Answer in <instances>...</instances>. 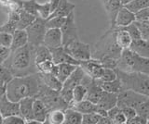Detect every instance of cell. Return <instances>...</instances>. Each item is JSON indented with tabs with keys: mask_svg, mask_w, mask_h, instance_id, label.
<instances>
[{
	"mask_svg": "<svg viewBox=\"0 0 149 124\" xmlns=\"http://www.w3.org/2000/svg\"><path fill=\"white\" fill-rule=\"evenodd\" d=\"M65 121L64 124H82L83 114L73 108H68L64 110Z\"/></svg>",
	"mask_w": 149,
	"mask_h": 124,
	"instance_id": "30",
	"label": "cell"
},
{
	"mask_svg": "<svg viewBox=\"0 0 149 124\" xmlns=\"http://www.w3.org/2000/svg\"><path fill=\"white\" fill-rule=\"evenodd\" d=\"M148 97L149 96L139 94L133 90H122L118 95V107L128 106L136 109L138 106L141 105Z\"/></svg>",
	"mask_w": 149,
	"mask_h": 124,
	"instance_id": "10",
	"label": "cell"
},
{
	"mask_svg": "<svg viewBox=\"0 0 149 124\" xmlns=\"http://www.w3.org/2000/svg\"><path fill=\"white\" fill-rule=\"evenodd\" d=\"M118 94L109 93V92H106L104 90L99 102L97 103L98 108L107 110V111L109 109L113 108L118 105Z\"/></svg>",
	"mask_w": 149,
	"mask_h": 124,
	"instance_id": "19",
	"label": "cell"
},
{
	"mask_svg": "<svg viewBox=\"0 0 149 124\" xmlns=\"http://www.w3.org/2000/svg\"><path fill=\"white\" fill-rule=\"evenodd\" d=\"M79 66L85 71L88 75H90L93 79H100L104 69L102 62L95 58H91L88 60L81 61Z\"/></svg>",
	"mask_w": 149,
	"mask_h": 124,
	"instance_id": "12",
	"label": "cell"
},
{
	"mask_svg": "<svg viewBox=\"0 0 149 124\" xmlns=\"http://www.w3.org/2000/svg\"><path fill=\"white\" fill-rule=\"evenodd\" d=\"M38 73H39L42 82H43L46 86H48L49 88L58 91V92L62 91L63 84L59 80V78L57 76L53 75L52 73H41V72H38Z\"/></svg>",
	"mask_w": 149,
	"mask_h": 124,
	"instance_id": "22",
	"label": "cell"
},
{
	"mask_svg": "<svg viewBox=\"0 0 149 124\" xmlns=\"http://www.w3.org/2000/svg\"><path fill=\"white\" fill-rule=\"evenodd\" d=\"M50 52L52 55V60L55 64L61 63H69L74 64V65H80V62L76 60L74 58H72L65 50L64 47H60L57 48H50Z\"/></svg>",
	"mask_w": 149,
	"mask_h": 124,
	"instance_id": "16",
	"label": "cell"
},
{
	"mask_svg": "<svg viewBox=\"0 0 149 124\" xmlns=\"http://www.w3.org/2000/svg\"><path fill=\"white\" fill-rule=\"evenodd\" d=\"M6 91H7V84L6 82H0V98L4 96L6 94Z\"/></svg>",
	"mask_w": 149,
	"mask_h": 124,
	"instance_id": "53",
	"label": "cell"
},
{
	"mask_svg": "<svg viewBox=\"0 0 149 124\" xmlns=\"http://www.w3.org/2000/svg\"><path fill=\"white\" fill-rule=\"evenodd\" d=\"M13 35V41H12V45H11V51L15 49H18L22 47H24L25 45L28 44V35L25 30H21L17 29L14 33Z\"/></svg>",
	"mask_w": 149,
	"mask_h": 124,
	"instance_id": "26",
	"label": "cell"
},
{
	"mask_svg": "<svg viewBox=\"0 0 149 124\" xmlns=\"http://www.w3.org/2000/svg\"><path fill=\"white\" fill-rule=\"evenodd\" d=\"M119 108H121V111L123 112V114L126 116V118H127L128 121H130L132 119H133L137 115L136 109L132 108V107H128V106H123V107H119Z\"/></svg>",
	"mask_w": 149,
	"mask_h": 124,
	"instance_id": "49",
	"label": "cell"
},
{
	"mask_svg": "<svg viewBox=\"0 0 149 124\" xmlns=\"http://www.w3.org/2000/svg\"><path fill=\"white\" fill-rule=\"evenodd\" d=\"M102 4H104L105 12L109 19L110 29H113L115 28L116 19V16H118V13L120 10V8L123 7V5L120 0H105Z\"/></svg>",
	"mask_w": 149,
	"mask_h": 124,
	"instance_id": "14",
	"label": "cell"
},
{
	"mask_svg": "<svg viewBox=\"0 0 149 124\" xmlns=\"http://www.w3.org/2000/svg\"><path fill=\"white\" fill-rule=\"evenodd\" d=\"M43 45L49 49L63 47V34L61 29L50 28L47 30Z\"/></svg>",
	"mask_w": 149,
	"mask_h": 124,
	"instance_id": "13",
	"label": "cell"
},
{
	"mask_svg": "<svg viewBox=\"0 0 149 124\" xmlns=\"http://www.w3.org/2000/svg\"><path fill=\"white\" fill-rule=\"evenodd\" d=\"M118 77L122 84V90H133L139 94L149 96V75L142 72H127L116 69Z\"/></svg>",
	"mask_w": 149,
	"mask_h": 124,
	"instance_id": "5",
	"label": "cell"
},
{
	"mask_svg": "<svg viewBox=\"0 0 149 124\" xmlns=\"http://www.w3.org/2000/svg\"><path fill=\"white\" fill-rule=\"evenodd\" d=\"M36 98H39L43 101L46 107L48 108L49 111L53 109L65 110L69 108V104L62 97L60 92L49 88L44 84H42V86Z\"/></svg>",
	"mask_w": 149,
	"mask_h": 124,
	"instance_id": "6",
	"label": "cell"
},
{
	"mask_svg": "<svg viewBox=\"0 0 149 124\" xmlns=\"http://www.w3.org/2000/svg\"><path fill=\"white\" fill-rule=\"evenodd\" d=\"M110 119H112V121H113V124H126L128 122L127 118H126V116L123 114V112L121 111L120 108L115 114L112 115Z\"/></svg>",
	"mask_w": 149,
	"mask_h": 124,
	"instance_id": "46",
	"label": "cell"
},
{
	"mask_svg": "<svg viewBox=\"0 0 149 124\" xmlns=\"http://www.w3.org/2000/svg\"><path fill=\"white\" fill-rule=\"evenodd\" d=\"M46 60H52V55L49 47L41 45L36 48V64Z\"/></svg>",
	"mask_w": 149,
	"mask_h": 124,
	"instance_id": "31",
	"label": "cell"
},
{
	"mask_svg": "<svg viewBox=\"0 0 149 124\" xmlns=\"http://www.w3.org/2000/svg\"><path fill=\"white\" fill-rule=\"evenodd\" d=\"M124 7L136 14V13L149 8V0H132V2H130Z\"/></svg>",
	"mask_w": 149,
	"mask_h": 124,
	"instance_id": "34",
	"label": "cell"
},
{
	"mask_svg": "<svg viewBox=\"0 0 149 124\" xmlns=\"http://www.w3.org/2000/svg\"><path fill=\"white\" fill-rule=\"evenodd\" d=\"M33 111H34V119L40 121L42 124L45 123L47 115L49 113V109L46 107L44 102L39 98H35L34 106H33Z\"/></svg>",
	"mask_w": 149,
	"mask_h": 124,
	"instance_id": "24",
	"label": "cell"
},
{
	"mask_svg": "<svg viewBox=\"0 0 149 124\" xmlns=\"http://www.w3.org/2000/svg\"><path fill=\"white\" fill-rule=\"evenodd\" d=\"M86 75L85 71L80 66H77V68L74 70V71L70 75L66 81L63 82V89L60 92L62 97L66 101V102L70 105L73 102V90L77 85L80 84L84 77Z\"/></svg>",
	"mask_w": 149,
	"mask_h": 124,
	"instance_id": "7",
	"label": "cell"
},
{
	"mask_svg": "<svg viewBox=\"0 0 149 124\" xmlns=\"http://www.w3.org/2000/svg\"><path fill=\"white\" fill-rule=\"evenodd\" d=\"M135 24L142 35V39L149 41V21H136Z\"/></svg>",
	"mask_w": 149,
	"mask_h": 124,
	"instance_id": "40",
	"label": "cell"
},
{
	"mask_svg": "<svg viewBox=\"0 0 149 124\" xmlns=\"http://www.w3.org/2000/svg\"><path fill=\"white\" fill-rule=\"evenodd\" d=\"M122 50L116 42V28L109 29L96 44L92 58L98 59L101 62L105 60H118Z\"/></svg>",
	"mask_w": 149,
	"mask_h": 124,
	"instance_id": "3",
	"label": "cell"
},
{
	"mask_svg": "<svg viewBox=\"0 0 149 124\" xmlns=\"http://www.w3.org/2000/svg\"><path fill=\"white\" fill-rule=\"evenodd\" d=\"M99 124H113V121L112 119L107 116V117H101L100 121H99Z\"/></svg>",
	"mask_w": 149,
	"mask_h": 124,
	"instance_id": "54",
	"label": "cell"
},
{
	"mask_svg": "<svg viewBox=\"0 0 149 124\" xmlns=\"http://www.w3.org/2000/svg\"><path fill=\"white\" fill-rule=\"evenodd\" d=\"M12 41H13L12 34L0 32V45H2L4 47L10 48L12 45Z\"/></svg>",
	"mask_w": 149,
	"mask_h": 124,
	"instance_id": "43",
	"label": "cell"
},
{
	"mask_svg": "<svg viewBox=\"0 0 149 124\" xmlns=\"http://www.w3.org/2000/svg\"><path fill=\"white\" fill-rule=\"evenodd\" d=\"M51 8L49 1L45 3H38L37 7V17L42 18V19L48 20L49 17L51 15Z\"/></svg>",
	"mask_w": 149,
	"mask_h": 124,
	"instance_id": "36",
	"label": "cell"
},
{
	"mask_svg": "<svg viewBox=\"0 0 149 124\" xmlns=\"http://www.w3.org/2000/svg\"><path fill=\"white\" fill-rule=\"evenodd\" d=\"M101 117V115L98 114L97 112L83 114L82 124H99Z\"/></svg>",
	"mask_w": 149,
	"mask_h": 124,
	"instance_id": "42",
	"label": "cell"
},
{
	"mask_svg": "<svg viewBox=\"0 0 149 124\" xmlns=\"http://www.w3.org/2000/svg\"><path fill=\"white\" fill-rule=\"evenodd\" d=\"M49 3V5H50V8H51V12H54L55 10L57 8L58 5H59V3H60V0H48ZM51 13V14H52Z\"/></svg>",
	"mask_w": 149,
	"mask_h": 124,
	"instance_id": "52",
	"label": "cell"
},
{
	"mask_svg": "<svg viewBox=\"0 0 149 124\" xmlns=\"http://www.w3.org/2000/svg\"><path fill=\"white\" fill-rule=\"evenodd\" d=\"M147 124H149V119H148V121H147Z\"/></svg>",
	"mask_w": 149,
	"mask_h": 124,
	"instance_id": "59",
	"label": "cell"
},
{
	"mask_svg": "<svg viewBox=\"0 0 149 124\" xmlns=\"http://www.w3.org/2000/svg\"><path fill=\"white\" fill-rule=\"evenodd\" d=\"M74 8H76V5L74 3L70 2L69 0H60L57 8L49 17V19L53 17H67L74 10Z\"/></svg>",
	"mask_w": 149,
	"mask_h": 124,
	"instance_id": "23",
	"label": "cell"
},
{
	"mask_svg": "<svg viewBox=\"0 0 149 124\" xmlns=\"http://www.w3.org/2000/svg\"><path fill=\"white\" fill-rule=\"evenodd\" d=\"M130 49L133 52L140 55V56L149 58V41L144 39H140L137 41H133Z\"/></svg>",
	"mask_w": 149,
	"mask_h": 124,
	"instance_id": "27",
	"label": "cell"
},
{
	"mask_svg": "<svg viewBox=\"0 0 149 124\" xmlns=\"http://www.w3.org/2000/svg\"><path fill=\"white\" fill-rule=\"evenodd\" d=\"M148 119H149V117H148Z\"/></svg>",
	"mask_w": 149,
	"mask_h": 124,
	"instance_id": "60",
	"label": "cell"
},
{
	"mask_svg": "<svg viewBox=\"0 0 149 124\" xmlns=\"http://www.w3.org/2000/svg\"><path fill=\"white\" fill-rule=\"evenodd\" d=\"M63 47L70 56L79 62L92 58L91 45L81 42L79 39L74 40L70 44L63 45Z\"/></svg>",
	"mask_w": 149,
	"mask_h": 124,
	"instance_id": "9",
	"label": "cell"
},
{
	"mask_svg": "<svg viewBox=\"0 0 149 124\" xmlns=\"http://www.w3.org/2000/svg\"><path fill=\"white\" fill-rule=\"evenodd\" d=\"M136 112L138 115H141V116H143L148 119L149 117V97L143 101V102L139 105L137 108H136Z\"/></svg>",
	"mask_w": 149,
	"mask_h": 124,
	"instance_id": "48",
	"label": "cell"
},
{
	"mask_svg": "<svg viewBox=\"0 0 149 124\" xmlns=\"http://www.w3.org/2000/svg\"><path fill=\"white\" fill-rule=\"evenodd\" d=\"M65 20H66V17H53V18H49V19L47 20L46 21V25L47 28L50 29V28H56V29H61L64 24Z\"/></svg>",
	"mask_w": 149,
	"mask_h": 124,
	"instance_id": "38",
	"label": "cell"
},
{
	"mask_svg": "<svg viewBox=\"0 0 149 124\" xmlns=\"http://www.w3.org/2000/svg\"><path fill=\"white\" fill-rule=\"evenodd\" d=\"M37 17L31 14V13L25 11L24 10H22L20 12V19L18 21V29L25 30L28 26L32 24L35 21Z\"/></svg>",
	"mask_w": 149,
	"mask_h": 124,
	"instance_id": "32",
	"label": "cell"
},
{
	"mask_svg": "<svg viewBox=\"0 0 149 124\" xmlns=\"http://www.w3.org/2000/svg\"><path fill=\"white\" fill-rule=\"evenodd\" d=\"M55 65V63L53 60H46V61H42L40 63L36 64V68L38 72L41 73H51L53 70V67Z\"/></svg>",
	"mask_w": 149,
	"mask_h": 124,
	"instance_id": "41",
	"label": "cell"
},
{
	"mask_svg": "<svg viewBox=\"0 0 149 124\" xmlns=\"http://www.w3.org/2000/svg\"><path fill=\"white\" fill-rule=\"evenodd\" d=\"M96 81L102 88V90L109 92V93L119 94L120 92L122 91V84H121V82L118 79V77L116 78L115 81H112V82H102L98 79H96Z\"/></svg>",
	"mask_w": 149,
	"mask_h": 124,
	"instance_id": "29",
	"label": "cell"
},
{
	"mask_svg": "<svg viewBox=\"0 0 149 124\" xmlns=\"http://www.w3.org/2000/svg\"><path fill=\"white\" fill-rule=\"evenodd\" d=\"M116 42L122 49L130 48L133 40L126 28H116Z\"/></svg>",
	"mask_w": 149,
	"mask_h": 124,
	"instance_id": "21",
	"label": "cell"
},
{
	"mask_svg": "<svg viewBox=\"0 0 149 124\" xmlns=\"http://www.w3.org/2000/svg\"><path fill=\"white\" fill-rule=\"evenodd\" d=\"M101 1H102V3H104V2L105 1V0H101Z\"/></svg>",
	"mask_w": 149,
	"mask_h": 124,
	"instance_id": "58",
	"label": "cell"
},
{
	"mask_svg": "<svg viewBox=\"0 0 149 124\" xmlns=\"http://www.w3.org/2000/svg\"><path fill=\"white\" fill-rule=\"evenodd\" d=\"M35 98L36 97H25L19 102L20 104V115L26 121L34 119L33 106H34Z\"/></svg>",
	"mask_w": 149,
	"mask_h": 124,
	"instance_id": "20",
	"label": "cell"
},
{
	"mask_svg": "<svg viewBox=\"0 0 149 124\" xmlns=\"http://www.w3.org/2000/svg\"><path fill=\"white\" fill-rule=\"evenodd\" d=\"M63 34V45H66L70 44L74 40H78V32L77 26L76 22V17H74V12L73 11L71 14H69L66 17L64 24L61 28Z\"/></svg>",
	"mask_w": 149,
	"mask_h": 124,
	"instance_id": "11",
	"label": "cell"
},
{
	"mask_svg": "<svg viewBox=\"0 0 149 124\" xmlns=\"http://www.w3.org/2000/svg\"><path fill=\"white\" fill-rule=\"evenodd\" d=\"M77 68V65L69 63H61V64H55L53 67V70L51 71L53 75L57 76L59 80L63 84L66 81L67 78L74 71V70Z\"/></svg>",
	"mask_w": 149,
	"mask_h": 124,
	"instance_id": "18",
	"label": "cell"
},
{
	"mask_svg": "<svg viewBox=\"0 0 149 124\" xmlns=\"http://www.w3.org/2000/svg\"><path fill=\"white\" fill-rule=\"evenodd\" d=\"M3 116H2V114H1V111H0V124H2L3 123Z\"/></svg>",
	"mask_w": 149,
	"mask_h": 124,
	"instance_id": "57",
	"label": "cell"
},
{
	"mask_svg": "<svg viewBox=\"0 0 149 124\" xmlns=\"http://www.w3.org/2000/svg\"><path fill=\"white\" fill-rule=\"evenodd\" d=\"M26 121L21 115H11L3 119V124H25Z\"/></svg>",
	"mask_w": 149,
	"mask_h": 124,
	"instance_id": "45",
	"label": "cell"
},
{
	"mask_svg": "<svg viewBox=\"0 0 149 124\" xmlns=\"http://www.w3.org/2000/svg\"><path fill=\"white\" fill-rule=\"evenodd\" d=\"M0 111L3 118L11 115H20V104L9 100L7 95H5L0 98Z\"/></svg>",
	"mask_w": 149,
	"mask_h": 124,
	"instance_id": "17",
	"label": "cell"
},
{
	"mask_svg": "<svg viewBox=\"0 0 149 124\" xmlns=\"http://www.w3.org/2000/svg\"><path fill=\"white\" fill-rule=\"evenodd\" d=\"M13 77L14 76L11 73V71L4 64H0V82L8 84Z\"/></svg>",
	"mask_w": 149,
	"mask_h": 124,
	"instance_id": "44",
	"label": "cell"
},
{
	"mask_svg": "<svg viewBox=\"0 0 149 124\" xmlns=\"http://www.w3.org/2000/svg\"><path fill=\"white\" fill-rule=\"evenodd\" d=\"M116 78H118V73H116V69L104 67L101 78L98 80H100L102 82H112V81H115Z\"/></svg>",
	"mask_w": 149,
	"mask_h": 124,
	"instance_id": "39",
	"label": "cell"
},
{
	"mask_svg": "<svg viewBox=\"0 0 149 124\" xmlns=\"http://www.w3.org/2000/svg\"><path fill=\"white\" fill-rule=\"evenodd\" d=\"M36 47L28 43L24 47L11 51L9 57L3 64L13 76H26L37 73L36 64Z\"/></svg>",
	"mask_w": 149,
	"mask_h": 124,
	"instance_id": "1",
	"label": "cell"
},
{
	"mask_svg": "<svg viewBox=\"0 0 149 124\" xmlns=\"http://www.w3.org/2000/svg\"><path fill=\"white\" fill-rule=\"evenodd\" d=\"M88 96V89L83 84L77 85L73 90V103H77L87 99ZM71 104V105H72ZM70 105V106H71Z\"/></svg>",
	"mask_w": 149,
	"mask_h": 124,
	"instance_id": "33",
	"label": "cell"
},
{
	"mask_svg": "<svg viewBox=\"0 0 149 124\" xmlns=\"http://www.w3.org/2000/svg\"><path fill=\"white\" fill-rule=\"evenodd\" d=\"M42 84L38 72L26 76H15L7 84L6 94L13 102H20L25 97H36Z\"/></svg>",
	"mask_w": 149,
	"mask_h": 124,
	"instance_id": "2",
	"label": "cell"
},
{
	"mask_svg": "<svg viewBox=\"0 0 149 124\" xmlns=\"http://www.w3.org/2000/svg\"><path fill=\"white\" fill-rule=\"evenodd\" d=\"M17 29H18V21L10 17H8V21L3 25L0 26V32H5V33H9V34H13Z\"/></svg>",
	"mask_w": 149,
	"mask_h": 124,
	"instance_id": "37",
	"label": "cell"
},
{
	"mask_svg": "<svg viewBox=\"0 0 149 124\" xmlns=\"http://www.w3.org/2000/svg\"><path fill=\"white\" fill-rule=\"evenodd\" d=\"M22 10L31 13V14L37 17V7H38V2L36 0H20Z\"/></svg>",
	"mask_w": 149,
	"mask_h": 124,
	"instance_id": "35",
	"label": "cell"
},
{
	"mask_svg": "<svg viewBox=\"0 0 149 124\" xmlns=\"http://www.w3.org/2000/svg\"><path fill=\"white\" fill-rule=\"evenodd\" d=\"M135 21H136V14L123 6L116 16L115 28H124Z\"/></svg>",
	"mask_w": 149,
	"mask_h": 124,
	"instance_id": "15",
	"label": "cell"
},
{
	"mask_svg": "<svg viewBox=\"0 0 149 124\" xmlns=\"http://www.w3.org/2000/svg\"><path fill=\"white\" fill-rule=\"evenodd\" d=\"M147 121H148L147 118L137 114L133 119L129 121L127 124H147Z\"/></svg>",
	"mask_w": 149,
	"mask_h": 124,
	"instance_id": "51",
	"label": "cell"
},
{
	"mask_svg": "<svg viewBox=\"0 0 149 124\" xmlns=\"http://www.w3.org/2000/svg\"><path fill=\"white\" fill-rule=\"evenodd\" d=\"M11 53V49L8 47H4L0 45V64H3L7 60L9 55Z\"/></svg>",
	"mask_w": 149,
	"mask_h": 124,
	"instance_id": "50",
	"label": "cell"
},
{
	"mask_svg": "<svg viewBox=\"0 0 149 124\" xmlns=\"http://www.w3.org/2000/svg\"><path fill=\"white\" fill-rule=\"evenodd\" d=\"M121 3H122V5L125 6V5H127V4H129L130 2H132V0H120Z\"/></svg>",
	"mask_w": 149,
	"mask_h": 124,
	"instance_id": "56",
	"label": "cell"
},
{
	"mask_svg": "<svg viewBox=\"0 0 149 124\" xmlns=\"http://www.w3.org/2000/svg\"><path fill=\"white\" fill-rule=\"evenodd\" d=\"M13 0H0V6L2 8H8L9 4H10Z\"/></svg>",
	"mask_w": 149,
	"mask_h": 124,
	"instance_id": "55",
	"label": "cell"
},
{
	"mask_svg": "<svg viewBox=\"0 0 149 124\" xmlns=\"http://www.w3.org/2000/svg\"><path fill=\"white\" fill-rule=\"evenodd\" d=\"M124 28H126V30H127L130 36H132V38L133 41H137V40H140L142 39V35H141V33H140V31L138 29L137 25L135 24V22H133V23L130 24L129 26L127 27H124Z\"/></svg>",
	"mask_w": 149,
	"mask_h": 124,
	"instance_id": "47",
	"label": "cell"
},
{
	"mask_svg": "<svg viewBox=\"0 0 149 124\" xmlns=\"http://www.w3.org/2000/svg\"><path fill=\"white\" fill-rule=\"evenodd\" d=\"M69 108H73L74 109H77V111H79L82 114L97 112V110H98L97 104L91 102V101L88 99H85L77 103H73Z\"/></svg>",
	"mask_w": 149,
	"mask_h": 124,
	"instance_id": "25",
	"label": "cell"
},
{
	"mask_svg": "<svg viewBox=\"0 0 149 124\" xmlns=\"http://www.w3.org/2000/svg\"><path fill=\"white\" fill-rule=\"evenodd\" d=\"M47 20L37 17L35 21L25 29L28 35V43L37 47L43 45L46 32L48 30L46 25Z\"/></svg>",
	"mask_w": 149,
	"mask_h": 124,
	"instance_id": "8",
	"label": "cell"
},
{
	"mask_svg": "<svg viewBox=\"0 0 149 124\" xmlns=\"http://www.w3.org/2000/svg\"><path fill=\"white\" fill-rule=\"evenodd\" d=\"M65 112L63 109H53L49 111L45 123L49 124H64Z\"/></svg>",
	"mask_w": 149,
	"mask_h": 124,
	"instance_id": "28",
	"label": "cell"
},
{
	"mask_svg": "<svg viewBox=\"0 0 149 124\" xmlns=\"http://www.w3.org/2000/svg\"><path fill=\"white\" fill-rule=\"evenodd\" d=\"M127 72H142L149 75V58L140 56L132 49H123L116 68Z\"/></svg>",
	"mask_w": 149,
	"mask_h": 124,
	"instance_id": "4",
	"label": "cell"
}]
</instances>
